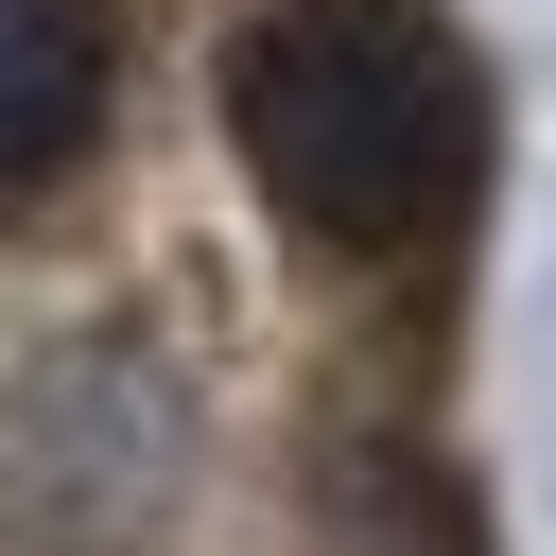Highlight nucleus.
<instances>
[{
	"label": "nucleus",
	"instance_id": "obj_1",
	"mask_svg": "<svg viewBox=\"0 0 556 556\" xmlns=\"http://www.w3.org/2000/svg\"><path fill=\"white\" fill-rule=\"evenodd\" d=\"M226 139L295 243L434 261L486 191V70L417 0H278L226 52Z\"/></svg>",
	"mask_w": 556,
	"mask_h": 556
},
{
	"label": "nucleus",
	"instance_id": "obj_2",
	"mask_svg": "<svg viewBox=\"0 0 556 556\" xmlns=\"http://www.w3.org/2000/svg\"><path fill=\"white\" fill-rule=\"evenodd\" d=\"M104 70H122L104 0H0V208H35L104 139Z\"/></svg>",
	"mask_w": 556,
	"mask_h": 556
}]
</instances>
